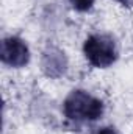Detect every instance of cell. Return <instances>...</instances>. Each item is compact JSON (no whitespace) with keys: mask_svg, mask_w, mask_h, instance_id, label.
Listing matches in <instances>:
<instances>
[{"mask_svg":"<svg viewBox=\"0 0 133 134\" xmlns=\"http://www.w3.org/2000/svg\"><path fill=\"white\" fill-rule=\"evenodd\" d=\"M63 112L74 122H94L103 114V103L86 91H72L63 103Z\"/></svg>","mask_w":133,"mask_h":134,"instance_id":"cell-1","label":"cell"},{"mask_svg":"<svg viewBox=\"0 0 133 134\" xmlns=\"http://www.w3.org/2000/svg\"><path fill=\"white\" fill-rule=\"evenodd\" d=\"M0 58L3 64L9 67H24L30 61V52L22 39L11 36L2 41Z\"/></svg>","mask_w":133,"mask_h":134,"instance_id":"cell-3","label":"cell"},{"mask_svg":"<svg viewBox=\"0 0 133 134\" xmlns=\"http://www.w3.org/2000/svg\"><path fill=\"white\" fill-rule=\"evenodd\" d=\"M117 3H121L122 6H133V0H116Z\"/></svg>","mask_w":133,"mask_h":134,"instance_id":"cell-7","label":"cell"},{"mask_svg":"<svg viewBox=\"0 0 133 134\" xmlns=\"http://www.w3.org/2000/svg\"><path fill=\"white\" fill-rule=\"evenodd\" d=\"M67 67V59L64 53L58 48H49L47 52H44L42 56V70L45 72L47 76L52 78H58L66 72Z\"/></svg>","mask_w":133,"mask_h":134,"instance_id":"cell-4","label":"cell"},{"mask_svg":"<svg viewBox=\"0 0 133 134\" xmlns=\"http://www.w3.org/2000/svg\"><path fill=\"white\" fill-rule=\"evenodd\" d=\"M83 53L88 63L97 69L110 67L117 58V48L113 37L106 34H93L85 41Z\"/></svg>","mask_w":133,"mask_h":134,"instance_id":"cell-2","label":"cell"},{"mask_svg":"<svg viewBox=\"0 0 133 134\" xmlns=\"http://www.w3.org/2000/svg\"><path fill=\"white\" fill-rule=\"evenodd\" d=\"M69 2L77 11H88L94 5V0H69Z\"/></svg>","mask_w":133,"mask_h":134,"instance_id":"cell-5","label":"cell"},{"mask_svg":"<svg viewBox=\"0 0 133 134\" xmlns=\"http://www.w3.org/2000/svg\"><path fill=\"white\" fill-rule=\"evenodd\" d=\"M97 134H116V131L113 128H102Z\"/></svg>","mask_w":133,"mask_h":134,"instance_id":"cell-6","label":"cell"}]
</instances>
